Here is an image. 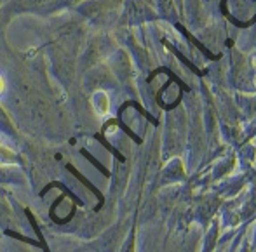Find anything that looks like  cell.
<instances>
[{"label": "cell", "mask_w": 256, "mask_h": 252, "mask_svg": "<svg viewBox=\"0 0 256 252\" xmlns=\"http://www.w3.org/2000/svg\"><path fill=\"white\" fill-rule=\"evenodd\" d=\"M6 235H7V237H12V239L20 240V242H24V244H28V246H34V247H40V249H42V246H40V242H38V240L28 239V237L21 235V233H18V232H10V230H6Z\"/></svg>", "instance_id": "cell-4"}, {"label": "cell", "mask_w": 256, "mask_h": 252, "mask_svg": "<svg viewBox=\"0 0 256 252\" xmlns=\"http://www.w3.org/2000/svg\"><path fill=\"white\" fill-rule=\"evenodd\" d=\"M24 216L28 218V221H30V225H32V228H34L35 235H37L38 242H40V246H42V251H44V252H51V251H49V247H48V244H46V240H44V235H42V232H40V226L37 225V221H35V218H34V214H32L30 209H24Z\"/></svg>", "instance_id": "cell-3"}, {"label": "cell", "mask_w": 256, "mask_h": 252, "mask_svg": "<svg viewBox=\"0 0 256 252\" xmlns=\"http://www.w3.org/2000/svg\"><path fill=\"white\" fill-rule=\"evenodd\" d=\"M66 169H68V171H70V172H72V174H74V176H75V178H77V179H78V181H80V183H84V185H86V186H88V188H89V190H91V192H92V193H94V195H96V197H98V200H100V202H98V205H96V207H94V211H96V212H98V211H102V207H103V202H104V199H103V195H102V192H100V190H98V188H96V186H94V185H91V183H89V179H88V178H84V176H82V174H80V172H78V171H77V169H75V167H74V165H70V164H68V165H66Z\"/></svg>", "instance_id": "cell-1"}, {"label": "cell", "mask_w": 256, "mask_h": 252, "mask_svg": "<svg viewBox=\"0 0 256 252\" xmlns=\"http://www.w3.org/2000/svg\"><path fill=\"white\" fill-rule=\"evenodd\" d=\"M52 188H60L61 192L64 193V195H66V197H70V199L74 200L77 205H84V202H82L80 199H78V197L75 195L74 192H70V188H68V186H64L63 183H60V181H52V183H49V185L46 186V188L40 192V197H46V195H48V193H49V190H52Z\"/></svg>", "instance_id": "cell-2"}, {"label": "cell", "mask_w": 256, "mask_h": 252, "mask_svg": "<svg viewBox=\"0 0 256 252\" xmlns=\"http://www.w3.org/2000/svg\"><path fill=\"white\" fill-rule=\"evenodd\" d=\"M2 91H4V80L0 78V92H2Z\"/></svg>", "instance_id": "cell-6"}, {"label": "cell", "mask_w": 256, "mask_h": 252, "mask_svg": "<svg viewBox=\"0 0 256 252\" xmlns=\"http://www.w3.org/2000/svg\"><path fill=\"white\" fill-rule=\"evenodd\" d=\"M80 153H82V155H84V157H86V158H89V160H91V164H92V165H96V167H98V169H100V171H102V174H103V176H110V172H108V171H106V169H104V167H103V165H102V164H100V162H98V160H94V158H92V157H91V155H89V153H88V151H86V150H82V151H80Z\"/></svg>", "instance_id": "cell-5"}]
</instances>
